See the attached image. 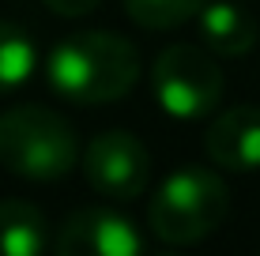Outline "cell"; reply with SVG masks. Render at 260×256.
I'll use <instances>...</instances> for the list:
<instances>
[{
	"instance_id": "6da1fadb",
	"label": "cell",
	"mask_w": 260,
	"mask_h": 256,
	"mask_svg": "<svg viewBox=\"0 0 260 256\" xmlns=\"http://www.w3.org/2000/svg\"><path fill=\"white\" fill-rule=\"evenodd\" d=\"M46 79L53 94L72 105L117 102L140 83V53L124 34L79 30L49 49Z\"/></svg>"
},
{
	"instance_id": "7a4b0ae2",
	"label": "cell",
	"mask_w": 260,
	"mask_h": 256,
	"mask_svg": "<svg viewBox=\"0 0 260 256\" xmlns=\"http://www.w3.org/2000/svg\"><path fill=\"white\" fill-rule=\"evenodd\" d=\"M230 189L208 166H181L147 204V226L162 245H196L222 226Z\"/></svg>"
},
{
	"instance_id": "3957f363",
	"label": "cell",
	"mask_w": 260,
	"mask_h": 256,
	"mask_svg": "<svg viewBox=\"0 0 260 256\" xmlns=\"http://www.w3.org/2000/svg\"><path fill=\"white\" fill-rule=\"evenodd\" d=\"M0 162L26 181H60L79 162L76 128L46 105H12L0 113Z\"/></svg>"
},
{
	"instance_id": "277c9868",
	"label": "cell",
	"mask_w": 260,
	"mask_h": 256,
	"mask_svg": "<svg viewBox=\"0 0 260 256\" xmlns=\"http://www.w3.org/2000/svg\"><path fill=\"white\" fill-rule=\"evenodd\" d=\"M151 91H155V102L166 117L204 121L222 102V68L215 64V53L177 42L155 57Z\"/></svg>"
},
{
	"instance_id": "5b68a950",
	"label": "cell",
	"mask_w": 260,
	"mask_h": 256,
	"mask_svg": "<svg viewBox=\"0 0 260 256\" xmlns=\"http://www.w3.org/2000/svg\"><path fill=\"white\" fill-rule=\"evenodd\" d=\"M83 173L94 192L117 200V204H132L143 196L151 181V155L132 132L110 128L98 132L83 151Z\"/></svg>"
},
{
	"instance_id": "8992f818",
	"label": "cell",
	"mask_w": 260,
	"mask_h": 256,
	"mask_svg": "<svg viewBox=\"0 0 260 256\" xmlns=\"http://www.w3.org/2000/svg\"><path fill=\"white\" fill-rule=\"evenodd\" d=\"M53 249L60 256H140L147 249L143 234L128 215L113 207H83L64 218Z\"/></svg>"
},
{
	"instance_id": "52a82bcc",
	"label": "cell",
	"mask_w": 260,
	"mask_h": 256,
	"mask_svg": "<svg viewBox=\"0 0 260 256\" xmlns=\"http://www.w3.org/2000/svg\"><path fill=\"white\" fill-rule=\"evenodd\" d=\"M204 151L215 166L230 173L260 170V105H230L208 125Z\"/></svg>"
},
{
	"instance_id": "ba28073f",
	"label": "cell",
	"mask_w": 260,
	"mask_h": 256,
	"mask_svg": "<svg viewBox=\"0 0 260 256\" xmlns=\"http://www.w3.org/2000/svg\"><path fill=\"white\" fill-rule=\"evenodd\" d=\"M196 26H200L204 49L215 57H245L253 53L260 34L256 19L238 0H204V8L196 12Z\"/></svg>"
},
{
	"instance_id": "9c48e42d",
	"label": "cell",
	"mask_w": 260,
	"mask_h": 256,
	"mask_svg": "<svg viewBox=\"0 0 260 256\" xmlns=\"http://www.w3.org/2000/svg\"><path fill=\"white\" fill-rule=\"evenodd\" d=\"M49 249V226L34 204L4 200L0 204V256H38Z\"/></svg>"
},
{
	"instance_id": "30bf717a",
	"label": "cell",
	"mask_w": 260,
	"mask_h": 256,
	"mask_svg": "<svg viewBox=\"0 0 260 256\" xmlns=\"http://www.w3.org/2000/svg\"><path fill=\"white\" fill-rule=\"evenodd\" d=\"M34 64H38L34 38L23 30L19 23L0 19V94L23 87L26 79L34 76Z\"/></svg>"
},
{
	"instance_id": "8fae6325",
	"label": "cell",
	"mask_w": 260,
	"mask_h": 256,
	"mask_svg": "<svg viewBox=\"0 0 260 256\" xmlns=\"http://www.w3.org/2000/svg\"><path fill=\"white\" fill-rule=\"evenodd\" d=\"M204 0H124L128 19L143 30H174V26L196 19Z\"/></svg>"
},
{
	"instance_id": "7c38bea8",
	"label": "cell",
	"mask_w": 260,
	"mask_h": 256,
	"mask_svg": "<svg viewBox=\"0 0 260 256\" xmlns=\"http://www.w3.org/2000/svg\"><path fill=\"white\" fill-rule=\"evenodd\" d=\"M42 4H46L53 15H60V19H79V15L94 12L102 0H42Z\"/></svg>"
}]
</instances>
